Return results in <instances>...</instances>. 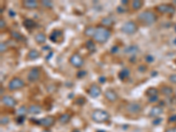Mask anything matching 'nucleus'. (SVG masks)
<instances>
[{"mask_svg": "<svg viewBox=\"0 0 176 132\" xmlns=\"http://www.w3.org/2000/svg\"><path fill=\"white\" fill-rule=\"evenodd\" d=\"M111 36V31L108 28L101 25H99L95 27V32L92 36V40L95 42H98L100 44H103L107 42Z\"/></svg>", "mask_w": 176, "mask_h": 132, "instance_id": "1", "label": "nucleus"}, {"mask_svg": "<svg viewBox=\"0 0 176 132\" xmlns=\"http://www.w3.org/2000/svg\"><path fill=\"white\" fill-rule=\"evenodd\" d=\"M137 21L144 27H150L153 25L158 20V16L156 13L150 11V10H145L142 13H140L137 17Z\"/></svg>", "mask_w": 176, "mask_h": 132, "instance_id": "2", "label": "nucleus"}, {"mask_svg": "<svg viewBox=\"0 0 176 132\" xmlns=\"http://www.w3.org/2000/svg\"><path fill=\"white\" fill-rule=\"evenodd\" d=\"M92 120L97 123H104L109 120L110 115L105 110L102 109H95L92 112L91 115Z\"/></svg>", "mask_w": 176, "mask_h": 132, "instance_id": "3", "label": "nucleus"}, {"mask_svg": "<svg viewBox=\"0 0 176 132\" xmlns=\"http://www.w3.org/2000/svg\"><path fill=\"white\" fill-rule=\"evenodd\" d=\"M138 30V27L137 25L136 22L132 21V20H130V21H127L124 23L122 27H121V31L126 34H134L137 32Z\"/></svg>", "mask_w": 176, "mask_h": 132, "instance_id": "4", "label": "nucleus"}, {"mask_svg": "<svg viewBox=\"0 0 176 132\" xmlns=\"http://www.w3.org/2000/svg\"><path fill=\"white\" fill-rule=\"evenodd\" d=\"M25 86L26 84L23 79L18 77H14L10 80V82L8 83V89L10 91H17V90L22 89Z\"/></svg>", "mask_w": 176, "mask_h": 132, "instance_id": "5", "label": "nucleus"}, {"mask_svg": "<svg viewBox=\"0 0 176 132\" xmlns=\"http://www.w3.org/2000/svg\"><path fill=\"white\" fill-rule=\"evenodd\" d=\"M33 121L34 123H36L40 126H43L44 128H49L51 126H53L56 123V118L54 116L48 115L44 118H41L40 120H31Z\"/></svg>", "mask_w": 176, "mask_h": 132, "instance_id": "6", "label": "nucleus"}, {"mask_svg": "<svg viewBox=\"0 0 176 132\" xmlns=\"http://www.w3.org/2000/svg\"><path fill=\"white\" fill-rule=\"evenodd\" d=\"M69 63L73 66L75 68H81L83 65H84V58H83V56L79 54V53H73L69 58Z\"/></svg>", "mask_w": 176, "mask_h": 132, "instance_id": "7", "label": "nucleus"}, {"mask_svg": "<svg viewBox=\"0 0 176 132\" xmlns=\"http://www.w3.org/2000/svg\"><path fill=\"white\" fill-rule=\"evenodd\" d=\"M41 69L39 67H33L28 72L27 75V79L30 83H35L41 78Z\"/></svg>", "mask_w": 176, "mask_h": 132, "instance_id": "8", "label": "nucleus"}, {"mask_svg": "<svg viewBox=\"0 0 176 132\" xmlns=\"http://www.w3.org/2000/svg\"><path fill=\"white\" fill-rule=\"evenodd\" d=\"M143 109V107L140 102H137V101H132L126 105L125 110L128 114L131 115H137L141 113V111Z\"/></svg>", "mask_w": 176, "mask_h": 132, "instance_id": "9", "label": "nucleus"}, {"mask_svg": "<svg viewBox=\"0 0 176 132\" xmlns=\"http://www.w3.org/2000/svg\"><path fill=\"white\" fill-rule=\"evenodd\" d=\"M64 39V33L60 29H54L53 31L50 33V34H49L50 42H52L54 43H56V44H60V43L63 42Z\"/></svg>", "mask_w": 176, "mask_h": 132, "instance_id": "10", "label": "nucleus"}, {"mask_svg": "<svg viewBox=\"0 0 176 132\" xmlns=\"http://www.w3.org/2000/svg\"><path fill=\"white\" fill-rule=\"evenodd\" d=\"M156 11L161 14H173L175 13V7L170 4H160L156 6Z\"/></svg>", "mask_w": 176, "mask_h": 132, "instance_id": "11", "label": "nucleus"}, {"mask_svg": "<svg viewBox=\"0 0 176 132\" xmlns=\"http://www.w3.org/2000/svg\"><path fill=\"white\" fill-rule=\"evenodd\" d=\"M87 93L92 98H98L101 94L102 91L100 86H98L97 84H92L87 90Z\"/></svg>", "mask_w": 176, "mask_h": 132, "instance_id": "12", "label": "nucleus"}, {"mask_svg": "<svg viewBox=\"0 0 176 132\" xmlns=\"http://www.w3.org/2000/svg\"><path fill=\"white\" fill-rule=\"evenodd\" d=\"M104 97L109 102H116L118 99V94L114 89H107L104 92Z\"/></svg>", "mask_w": 176, "mask_h": 132, "instance_id": "13", "label": "nucleus"}, {"mask_svg": "<svg viewBox=\"0 0 176 132\" xmlns=\"http://www.w3.org/2000/svg\"><path fill=\"white\" fill-rule=\"evenodd\" d=\"M1 102L6 106V107H14L17 104V101L15 100L14 98L9 96V95H5V96H2L1 98Z\"/></svg>", "mask_w": 176, "mask_h": 132, "instance_id": "14", "label": "nucleus"}, {"mask_svg": "<svg viewBox=\"0 0 176 132\" xmlns=\"http://www.w3.org/2000/svg\"><path fill=\"white\" fill-rule=\"evenodd\" d=\"M22 6L27 10H35L39 6V3L35 0H25L22 1Z\"/></svg>", "mask_w": 176, "mask_h": 132, "instance_id": "15", "label": "nucleus"}, {"mask_svg": "<svg viewBox=\"0 0 176 132\" xmlns=\"http://www.w3.org/2000/svg\"><path fill=\"white\" fill-rule=\"evenodd\" d=\"M163 107L160 106H154L149 113V116L150 117H158L162 113H163Z\"/></svg>", "mask_w": 176, "mask_h": 132, "instance_id": "16", "label": "nucleus"}, {"mask_svg": "<svg viewBox=\"0 0 176 132\" xmlns=\"http://www.w3.org/2000/svg\"><path fill=\"white\" fill-rule=\"evenodd\" d=\"M23 26L25 27V28L28 30V31H31L32 29L37 27V23L32 19H26L23 21Z\"/></svg>", "mask_w": 176, "mask_h": 132, "instance_id": "17", "label": "nucleus"}, {"mask_svg": "<svg viewBox=\"0 0 176 132\" xmlns=\"http://www.w3.org/2000/svg\"><path fill=\"white\" fill-rule=\"evenodd\" d=\"M159 91L161 94H163L164 96H167V97H169V96L173 95V89L169 86H162Z\"/></svg>", "mask_w": 176, "mask_h": 132, "instance_id": "18", "label": "nucleus"}, {"mask_svg": "<svg viewBox=\"0 0 176 132\" xmlns=\"http://www.w3.org/2000/svg\"><path fill=\"white\" fill-rule=\"evenodd\" d=\"M41 56V53L36 49H30L27 55V59L30 61H34L38 59Z\"/></svg>", "mask_w": 176, "mask_h": 132, "instance_id": "19", "label": "nucleus"}, {"mask_svg": "<svg viewBox=\"0 0 176 132\" xmlns=\"http://www.w3.org/2000/svg\"><path fill=\"white\" fill-rule=\"evenodd\" d=\"M41 111H43V107H41L40 105H31L29 107H28V114L30 115H39L41 113Z\"/></svg>", "mask_w": 176, "mask_h": 132, "instance_id": "20", "label": "nucleus"}, {"mask_svg": "<svg viewBox=\"0 0 176 132\" xmlns=\"http://www.w3.org/2000/svg\"><path fill=\"white\" fill-rule=\"evenodd\" d=\"M114 24H115V20L111 17H105L101 19V26L105 27H111Z\"/></svg>", "mask_w": 176, "mask_h": 132, "instance_id": "21", "label": "nucleus"}, {"mask_svg": "<svg viewBox=\"0 0 176 132\" xmlns=\"http://www.w3.org/2000/svg\"><path fill=\"white\" fill-rule=\"evenodd\" d=\"M46 40H47L46 34L44 33H43V32L38 33L35 36V40L36 42V43H38V44H43V43H45Z\"/></svg>", "mask_w": 176, "mask_h": 132, "instance_id": "22", "label": "nucleus"}, {"mask_svg": "<svg viewBox=\"0 0 176 132\" xmlns=\"http://www.w3.org/2000/svg\"><path fill=\"white\" fill-rule=\"evenodd\" d=\"M130 70L129 68H124L122 70H120V72L118 73V78L121 80H124L130 77Z\"/></svg>", "mask_w": 176, "mask_h": 132, "instance_id": "23", "label": "nucleus"}, {"mask_svg": "<svg viewBox=\"0 0 176 132\" xmlns=\"http://www.w3.org/2000/svg\"><path fill=\"white\" fill-rule=\"evenodd\" d=\"M138 47L135 44H132L128 46L125 49H124V52L126 54H130V55H135L138 52Z\"/></svg>", "mask_w": 176, "mask_h": 132, "instance_id": "24", "label": "nucleus"}, {"mask_svg": "<svg viewBox=\"0 0 176 132\" xmlns=\"http://www.w3.org/2000/svg\"><path fill=\"white\" fill-rule=\"evenodd\" d=\"M86 48L89 50L91 53H94L96 51L95 42L94 40H88L86 42Z\"/></svg>", "mask_w": 176, "mask_h": 132, "instance_id": "25", "label": "nucleus"}, {"mask_svg": "<svg viewBox=\"0 0 176 132\" xmlns=\"http://www.w3.org/2000/svg\"><path fill=\"white\" fill-rule=\"evenodd\" d=\"M159 91L155 88V87H149L146 91H145V95L149 98V97H153V96H158L159 95Z\"/></svg>", "mask_w": 176, "mask_h": 132, "instance_id": "26", "label": "nucleus"}, {"mask_svg": "<svg viewBox=\"0 0 176 132\" xmlns=\"http://www.w3.org/2000/svg\"><path fill=\"white\" fill-rule=\"evenodd\" d=\"M143 5V2L142 0H134L131 2V8L133 11H138Z\"/></svg>", "mask_w": 176, "mask_h": 132, "instance_id": "27", "label": "nucleus"}, {"mask_svg": "<svg viewBox=\"0 0 176 132\" xmlns=\"http://www.w3.org/2000/svg\"><path fill=\"white\" fill-rule=\"evenodd\" d=\"M94 32H95V27L89 26V27H86L85 31H84V34L87 37H92L94 34Z\"/></svg>", "mask_w": 176, "mask_h": 132, "instance_id": "28", "label": "nucleus"}, {"mask_svg": "<svg viewBox=\"0 0 176 132\" xmlns=\"http://www.w3.org/2000/svg\"><path fill=\"white\" fill-rule=\"evenodd\" d=\"M70 119H71V115L70 114L66 113V114L61 115V116L59 117V121H60V123H62V124H66L70 121Z\"/></svg>", "mask_w": 176, "mask_h": 132, "instance_id": "29", "label": "nucleus"}, {"mask_svg": "<svg viewBox=\"0 0 176 132\" xmlns=\"http://www.w3.org/2000/svg\"><path fill=\"white\" fill-rule=\"evenodd\" d=\"M40 4L41 6H43L44 8H47V9H51L54 6V3L52 1H49V0H41Z\"/></svg>", "mask_w": 176, "mask_h": 132, "instance_id": "30", "label": "nucleus"}, {"mask_svg": "<svg viewBox=\"0 0 176 132\" xmlns=\"http://www.w3.org/2000/svg\"><path fill=\"white\" fill-rule=\"evenodd\" d=\"M27 113H28V109L26 107V106L20 107L17 110V115H18V116H25V115H27Z\"/></svg>", "mask_w": 176, "mask_h": 132, "instance_id": "31", "label": "nucleus"}, {"mask_svg": "<svg viewBox=\"0 0 176 132\" xmlns=\"http://www.w3.org/2000/svg\"><path fill=\"white\" fill-rule=\"evenodd\" d=\"M74 103L76 105H78V106H83L86 103V98H84V97H78V98H77L74 100Z\"/></svg>", "mask_w": 176, "mask_h": 132, "instance_id": "32", "label": "nucleus"}, {"mask_svg": "<svg viewBox=\"0 0 176 132\" xmlns=\"http://www.w3.org/2000/svg\"><path fill=\"white\" fill-rule=\"evenodd\" d=\"M12 36H13V39H15V40H23V36L20 34L19 33L16 32V31H13V32H12Z\"/></svg>", "mask_w": 176, "mask_h": 132, "instance_id": "33", "label": "nucleus"}, {"mask_svg": "<svg viewBox=\"0 0 176 132\" xmlns=\"http://www.w3.org/2000/svg\"><path fill=\"white\" fill-rule=\"evenodd\" d=\"M87 74L86 70H78V72H77V78H83L84 77H86Z\"/></svg>", "mask_w": 176, "mask_h": 132, "instance_id": "34", "label": "nucleus"}, {"mask_svg": "<svg viewBox=\"0 0 176 132\" xmlns=\"http://www.w3.org/2000/svg\"><path fill=\"white\" fill-rule=\"evenodd\" d=\"M7 48H8V46H7V44L5 42H2L1 43H0V52H1V53L5 52L6 50H7Z\"/></svg>", "mask_w": 176, "mask_h": 132, "instance_id": "35", "label": "nucleus"}, {"mask_svg": "<svg viewBox=\"0 0 176 132\" xmlns=\"http://www.w3.org/2000/svg\"><path fill=\"white\" fill-rule=\"evenodd\" d=\"M137 70H138V72H139L143 73V72H145L146 70H147V66H146V65H144V64H141V65L138 66Z\"/></svg>", "mask_w": 176, "mask_h": 132, "instance_id": "36", "label": "nucleus"}, {"mask_svg": "<svg viewBox=\"0 0 176 132\" xmlns=\"http://www.w3.org/2000/svg\"><path fill=\"white\" fill-rule=\"evenodd\" d=\"M9 121H10V119L7 117V116H4V117H1V125H6L9 123Z\"/></svg>", "mask_w": 176, "mask_h": 132, "instance_id": "37", "label": "nucleus"}, {"mask_svg": "<svg viewBox=\"0 0 176 132\" xmlns=\"http://www.w3.org/2000/svg\"><path fill=\"white\" fill-rule=\"evenodd\" d=\"M148 101L150 103H155L159 101V95L158 96H153V97H149L148 98Z\"/></svg>", "mask_w": 176, "mask_h": 132, "instance_id": "38", "label": "nucleus"}, {"mask_svg": "<svg viewBox=\"0 0 176 132\" xmlns=\"http://www.w3.org/2000/svg\"><path fill=\"white\" fill-rule=\"evenodd\" d=\"M168 79H169V81H170L171 83L176 84V74H172V75H170L169 78H168Z\"/></svg>", "mask_w": 176, "mask_h": 132, "instance_id": "39", "label": "nucleus"}, {"mask_svg": "<svg viewBox=\"0 0 176 132\" xmlns=\"http://www.w3.org/2000/svg\"><path fill=\"white\" fill-rule=\"evenodd\" d=\"M144 59H145V61L147 63H152L153 61H154V57L152 56H151V55H147L145 57H144Z\"/></svg>", "mask_w": 176, "mask_h": 132, "instance_id": "40", "label": "nucleus"}, {"mask_svg": "<svg viewBox=\"0 0 176 132\" xmlns=\"http://www.w3.org/2000/svg\"><path fill=\"white\" fill-rule=\"evenodd\" d=\"M17 121V123L19 124H22L24 123V121H25V116H18V118L16 119Z\"/></svg>", "mask_w": 176, "mask_h": 132, "instance_id": "41", "label": "nucleus"}, {"mask_svg": "<svg viewBox=\"0 0 176 132\" xmlns=\"http://www.w3.org/2000/svg\"><path fill=\"white\" fill-rule=\"evenodd\" d=\"M5 26H6L5 20L3 18H1V19H0V28H1V29H4V28L5 27Z\"/></svg>", "mask_w": 176, "mask_h": 132, "instance_id": "42", "label": "nucleus"}, {"mask_svg": "<svg viewBox=\"0 0 176 132\" xmlns=\"http://www.w3.org/2000/svg\"><path fill=\"white\" fill-rule=\"evenodd\" d=\"M118 50H119V48H118L117 46H114V47L111 48V53H113V54L117 53V52H118Z\"/></svg>", "mask_w": 176, "mask_h": 132, "instance_id": "43", "label": "nucleus"}, {"mask_svg": "<svg viewBox=\"0 0 176 132\" xmlns=\"http://www.w3.org/2000/svg\"><path fill=\"white\" fill-rule=\"evenodd\" d=\"M161 121H162V119H161V118L155 119V120L152 121V124H154V125H158V124H159V123H161Z\"/></svg>", "mask_w": 176, "mask_h": 132, "instance_id": "44", "label": "nucleus"}, {"mask_svg": "<svg viewBox=\"0 0 176 132\" xmlns=\"http://www.w3.org/2000/svg\"><path fill=\"white\" fill-rule=\"evenodd\" d=\"M123 8H124V7L118 6V7L116 8V10H117V12L120 13H125V12H126V10H125V9H123Z\"/></svg>", "mask_w": 176, "mask_h": 132, "instance_id": "45", "label": "nucleus"}, {"mask_svg": "<svg viewBox=\"0 0 176 132\" xmlns=\"http://www.w3.org/2000/svg\"><path fill=\"white\" fill-rule=\"evenodd\" d=\"M168 121H169V123H173V121H176V115H173L170 116L169 119H168Z\"/></svg>", "mask_w": 176, "mask_h": 132, "instance_id": "46", "label": "nucleus"}, {"mask_svg": "<svg viewBox=\"0 0 176 132\" xmlns=\"http://www.w3.org/2000/svg\"><path fill=\"white\" fill-rule=\"evenodd\" d=\"M99 81H100V83H105L106 78H105V77H100V78H99Z\"/></svg>", "mask_w": 176, "mask_h": 132, "instance_id": "47", "label": "nucleus"}, {"mask_svg": "<svg viewBox=\"0 0 176 132\" xmlns=\"http://www.w3.org/2000/svg\"><path fill=\"white\" fill-rule=\"evenodd\" d=\"M165 132H176V128H172V129H167V131H165Z\"/></svg>", "mask_w": 176, "mask_h": 132, "instance_id": "48", "label": "nucleus"}, {"mask_svg": "<svg viewBox=\"0 0 176 132\" xmlns=\"http://www.w3.org/2000/svg\"><path fill=\"white\" fill-rule=\"evenodd\" d=\"M130 2L128 1V0H122V5H128Z\"/></svg>", "mask_w": 176, "mask_h": 132, "instance_id": "49", "label": "nucleus"}, {"mask_svg": "<svg viewBox=\"0 0 176 132\" xmlns=\"http://www.w3.org/2000/svg\"><path fill=\"white\" fill-rule=\"evenodd\" d=\"M10 13V16H11V14H13V17H14V16H15V13H14L13 11H10V13Z\"/></svg>", "mask_w": 176, "mask_h": 132, "instance_id": "50", "label": "nucleus"}, {"mask_svg": "<svg viewBox=\"0 0 176 132\" xmlns=\"http://www.w3.org/2000/svg\"><path fill=\"white\" fill-rule=\"evenodd\" d=\"M41 132H51V131H50V130H48V129H45V130L41 131Z\"/></svg>", "mask_w": 176, "mask_h": 132, "instance_id": "51", "label": "nucleus"}, {"mask_svg": "<svg viewBox=\"0 0 176 132\" xmlns=\"http://www.w3.org/2000/svg\"><path fill=\"white\" fill-rule=\"evenodd\" d=\"M72 132H80V131H79L78 129H74V130H73V131H72Z\"/></svg>", "mask_w": 176, "mask_h": 132, "instance_id": "52", "label": "nucleus"}, {"mask_svg": "<svg viewBox=\"0 0 176 132\" xmlns=\"http://www.w3.org/2000/svg\"><path fill=\"white\" fill-rule=\"evenodd\" d=\"M1 95H3V86H1Z\"/></svg>", "mask_w": 176, "mask_h": 132, "instance_id": "53", "label": "nucleus"}, {"mask_svg": "<svg viewBox=\"0 0 176 132\" xmlns=\"http://www.w3.org/2000/svg\"><path fill=\"white\" fill-rule=\"evenodd\" d=\"M174 43H175V44H176V39H175V40H174Z\"/></svg>", "mask_w": 176, "mask_h": 132, "instance_id": "54", "label": "nucleus"}, {"mask_svg": "<svg viewBox=\"0 0 176 132\" xmlns=\"http://www.w3.org/2000/svg\"><path fill=\"white\" fill-rule=\"evenodd\" d=\"M97 132H104V131H97Z\"/></svg>", "mask_w": 176, "mask_h": 132, "instance_id": "55", "label": "nucleus"}, {"mask_svg": "<svg viewBox=\"0 0 176 132\" xmlns=\"http://www.w3.org/2000/svg\"><path fill=\"white\" fill-rule=\"evenodd\" d=\"M175 97H176V91H175Z\"/></svg>", "mask_w": 176, "mask_h": 132, "instance_id": "56", "label": "nucleus"}, {"mask_svg": "<svg viewBox=\"0 0 176 132\" xmlns=\"http://www.w3.org/2000/svg\"><path fill=\"white\" fill-rule=\"evenodd\" d=\"M175 64H176V60H175Z\"/></svg>", "mask_w": 176, "mask_h": 132, "instance_id": "57", "label": "nucleus"}, {"mask_svg": "<svg viewBox=\"0 0 176 132\" xmlns=\"http://www.w3.org/2000/svg\"><path fill=\"white\" fill-rule=\"evenodd\" d=\"M175 29H176V27H175Z\"/></svg>", "mask_w": 176, "mask_h": 132, "instance_id": "58", "label": "nucleus"}]
</instances>
